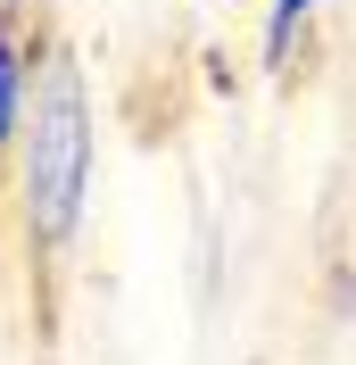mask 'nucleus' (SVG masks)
I'll return each mask as SVG.
<instances>
[{
  "instance_id": "nucleus-1",
  "label": "nucleus",
  "mask_w": 356,
  "mask_h": 365,
  "mask_svg": "<svg viewBox=\"0 0 356 365\" xmlns=\"http://www.w3.org/2000/svg\"><path fill=\"white\" fill-rule=\"evenodd\" d=\"M83 175H91V125H83V83L58 58L42 83V108H33V133H25V225L33 241H67L75 216H83Z\"/></svg>"
},
{
  "instance_id": "nucleus-2",
  "label": "nucleus",
  "mask_w": 356,
  "mask_h": 365,
  "mask_svg": "<svg viewBox=\"0 0 356 365\" xmlns=\"http://www.w3.org/2000/svg\"><path fill=\"white\" fill-rule=\"evenodd\" d=\"M17 100H25V67H17V34L0 25V150L17 133Z\"/></svg>"
},
{
  "instance_id": "nucleus-3",
  "label": "nucleus",
  "mask_w": 356,
  "mask_h": 365,
  "mask_svg": "<svg viewBox=\"0 0 356 365\" xmlns=\"http://www.w3.org/2000/svg\"><path fill=\"white\" fill-rule=\"evenodd\" d=\"M315 0H273V25H266V58H290V34L307 25Z\"/></svg>"
}]
</instances>
